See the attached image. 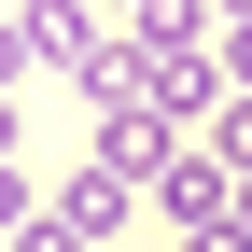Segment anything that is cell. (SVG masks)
<instances>
[{"mask_svg": "<svg viewBox=\"0 0 252 252\" xmlns=\"http://www.w3.org/2000/svg\"><path fill=\"white\" fill-rule=\"evenodd\" d=\"M168 168V112L154 98H98V182H154Z\"/></svg>", "mask_w": 252, "mask_h": 252, "instance_id": "1", "label": "cell"}, {"mask_svg": "<svg viewBox=\"0 0 252 252\" xmlns=\"http://www.w3.org/2000/svg\"><path fill=\"white\" fill-rule=\"evenodd\" d=\"M154 196H168L196 238H210V224H238V182H224V154H168V168H154Z\"/></svg>", "mask_w": 252, "mask_h": 252, "instance_id": "2", "label": "cell"}, {"mask_svg": "<svg viewBox=\"0 0 252 252\" xmlns=\"http://www.w3.org/2000/svg\"><path fill=\"white\" fill-rule=\"evenodd\" d=\"M56 224H70V238H112V224H126V182H98V168H84L70 196H56Z\"/></svg>", "mask_w": 252, "mask_h": 252, "instance_id": "3", "label": "cell"}, {"mask_svg": "<svg viewBox=\"0 0 252 252\" xmlns=\"http://www.w3.org/2000/svg\"><path fill=\"white\" fill-rule=\"evenodd\" d=\"M14 252H98V238H70L56 210H28V224H14Z\"/></svg>", "mask_w": 252, "mask_h": 252, "instance_id": "4", "label": "cell"}, {"mask_svg": "<svg viewBox=\"0 0 252 252\" xmlns=\"http://www.w3.org/2000/svg\"><path fill=\"white\" fill-rule=\"evenodd\" d=\"M0 224H28V168H14V154H0Z\"/></svg>", "mask_w": 252, "mask_h": 252, "instance_id": "5", "label": "cell"}, {"mask_svg": "<svg viewBox=\"0 0 252 252\" xmlns=\"http://www.w3.org/2000/svg\"><path fill=\"white\" fill-rule=\"evenodd\" d=\"M224 84H252V28H224Z\"/></svg>", "mask_w": 252, "mask_h": 252, "instance_id": "6", "label": "cell"}, {"mask_svg": "<svg viewBox=\"0 0 252 252\" xmlns=\"http://www.w3.org/2000/svg\"><path fill=\"white\" fill-rule=\"evenodd\" d=\"M0 140H14V112H0Z\"/></svg>", "mask_w": 252, "mask_h": 252, "instance_id": "7", "label": "cell"}]
</instances>
